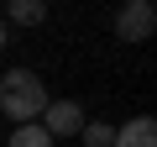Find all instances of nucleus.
Listing matches in <instances>:
<instances>
[{
  "instance_id": "nucleus-3",
  "label": "nucleus",
  "mask_w": 157,
  "mask_h": 147,
  "mask_svg": "<svg viewBox=\"0 0 157 147\" xmlns=\"http://www.w3.org/2000/svg\"><path fill=\"white\" fill-rule=\"evenodd\" d=\"M52 142L58 137H78V126H84V105L78 100H47V110H42V121H37Z\"/></svg>"
},
{
  "instance_id": "nucleus-4",
  "label": "nucleus",
  "mask_w": 157,
  "mask_h": 147,
  "mask_svg": "<svg viewBox=\"0 0 157 147\" xmlns=\"http://www.w3.org/2000/svg\"><path fill=\"white\" fill-rule=\"evenodd\" d=\"M115 147H157V121L152 116H131L126 126H115Z\"/></svg>"
},
{
  "instance_id": "nucleus-2",
  "label": "nucleus",
  "mask_w": 157,
  "mask_h": 147,
  "mask_svg": "<svg viewBox=\"0 0 157 147\" xmlns=\"http://www.w3.org/2000/svg\"><path fill=\"white\" fill-rule=\"evenodd\" d=\"M152 32H157V11L147 0H126V11L115 16V37L121 42H152Z\"/></svg>"
},
{
  "instance_id": "nucleus-7",
  "label": "nucleus",
  "mask_w": 157,
  "mask_h": 147,
  "mask_svg": "<svg viewBox=\"0 0 157 147\" xmlns=\"http://www.w3.org/2000/svg\"><path fill=\"white\" fill-rule=\"evenodd\" d=\"M6 147H52V137H47L37 121H26V126H16V131H11V142H6Z\"/></svg>"
},
{
  "instance_id": "nucleus-6",
  "label": "nucleus",
  "mask_w": 157,
  "mask_h": 147,
  "mask_svg": "<svg viewBox=\"0 0 157 147\" xmlns=\"http://www.w3.org/2000/svg\"><path fill=\"white\" fill-rule=\"evenodd\" d=\"M78 137H84V147H115V121H84Z\"/></svg>"
},
{
  "instance_id": "nucleus-8",
  "label": "nucleus",
  "mask_w": 157,
  "mask_h": 147,
  "mask_svg": "<svg viewBox=\"0 0 157 147\" xmlns=\"http://www.w3.org/2000/svg\"><path fill=\"white\" fill-rule=\"evenodd\" d=\"M6 42H11V32H6V21H0V47H6Z\"/></svg>"
},
{
  "instance_id": "nucleus-5",
  "label": "nucleus",
  "mask_w": 157,
  "mask_h": 147,
  "mask_svg": "<svg viewBox=\"0 0 157 147\" xmlns=\"http://www.w3.org/2000/svg\"><path fill=\"white\" fill-rule=\"evenodd\" d=\"M16 26H42L47 21V6H42V0H11V11H6Z\"/></svg>"
},
{
  "instance_id": "nucleus-1",
  "label": "nucleus",
  "mask_w": 157,
  "mask_h": 147,
  "mask_svg": "<svg viewBox=\"0 0 157 147\" xmlns=\"http://www.w3.org/2000/svg\"><path fill=\"white\" fill-rule=\"evenodd\" d=\"M0 110H6V121H16V126L42 121V110H47L42 74H32V68H6V74H0Z\"/></svg>"
}]
</instances>
